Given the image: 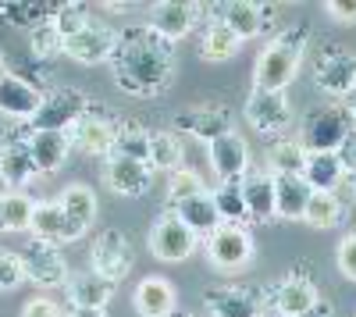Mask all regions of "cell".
<instances>
[{
	"instance_id": "1",
	"label": "cell",
	"mask_w": 356,
	"mask_h": 317,
	"mask_svg": "<svg viewBox=\"0 0 356 317\" xmlns=\"http://www.w3.org/2000/svg\"><path fill=\"white\" fill-rule=\"evenodd\" d=\"M111 68H114L118 90L132 97H157L161 90H168L175 75V47L161 40L150 25L125 29V33H118Z\"/></svg>"
},
{
	"instance_id": "2",
	"label": "cell",
	"mask_w": 356,
	"mask_h": 317,
	"mask_svg": "<svg viewBox=\"0 0 356 317\" xmlns=\"http://www.w3.org/2000/svg\"><path fill=\"white\" fill-rule=\"evenodd\" d=\"M307 25H292L285 33H278L271 43L264 47V54L253 65V90H271V93H285L289 82L296 79L307 54Z\"/></svg>"
},
{
	"instance_id": "3",
	"label": "cell",
	"mask_w": 356,
	"mask_h": 317,
	"mask_svg": "<svg viewBox=\"0 0 356 317\" xmlns=\"http://www.w3.org/2000/svg\"><path fill=\"white\" fill-rule=\"evenodd\" d=\"M353 118L346 107H317L303 118V132H300V147L307 154H335L342 147V139L353 132Z\"/></svg>"
},
{
	"instance_id": "4",
	"label": "cell",
	"mask_w": 356,
	"mask_h": 317,
	"mask_svg": "<svg viewBox=\"0 0 356 317\" xmlns=\"http://www.w3.org/2000/svg\"><path fill=\"white\" fill-rule=\"evenodd\" d=\"M86 111H89V97H86L82 90L57 86V90L43 93V104H40V111L33 114L29 129H33V132H68Z\"/></svg>"
},
{
	"instance_id": "5",
	"label": "cell",
	"mask_w": 356,
	"mask_h": 317,
	"mask_svg": "<svg viewBox=\"0 0 356 317\" xmlns=\"http://www.w3.org/2000/svg\"><path fill=\"white\" fill-rule=\"evenodd\" d=\"M196 243H200V236L175 211H164L154 221V228H150V253L157 257V261H164V264L189 261V257L196 253Z\"/></svg>"
},
{
	"instance_id": "6",
	"label": "cell",
	"mask_w": 356,
	"mask_h": 317,
	"mask_svg": "<svg viewBox=\"0 0 356 317\" xmlns=\"http://www.w3.org/2000/svg\"><path fill=\"white\" fill-rule=\"evenodd\" d=\"M207 261L218 271H243L253 261V239L243 225H228L221 221L211 236H207Z\"/></svg>"
},
{
	"instance_id": "7",
	"label": "cell",
	"mask_w": 356,
	"mask_h": 317,
	"mask_svg": "<svg viewBox=\"0 0 356 317\" xmlns=\"http://www.w3.org/2000/svg\"><path fill=\"white\" fill-rule=\"evenodd\" d=\"M246 122L267 139H282L289 122H292V104H289L285 93L253 90L250 100H246Z\"/></svg>"
},
{
	"instance_id": "8",
	"label": "cell",
	"mask_w": 356,
	"mask_h": 317,
	"mask_svg": "<svg viewBox=\"0 0 356 317\" xmlns=\"http://www.w3.org/2000/svg\"><path fill=\"white\" fill-rule=\"evenodd\" d=\"M89 264H93V271H97L100 278H107V282H114V285L122 282V278L132 271V264H136V253H132L125 232H118V228H107V232H100L97 243H93V253H89Z\"/></svg>"
},
{
	"instance_id": "9",
	"label": "cell",
	"mask_w": 356,
	"mask_h": 317,
	"mask_svg": "<svg viewBox=\"0 0 356 317\" xmlns=\"http://www.w3.org/2000/svg\"><path fill=\"white\" fill-rule=\"evenodd\" d=\"M203 4H189V0H161V4L150 8V29L168 40V43H178V40H186L196 22L203 18Z\"/></svg>"
},
{
	"instance_id": "10",
	"label": "cell",
	"mask_w": 356,
	"mask_h": 317,
	"mask_svg": "<svg viewBox=\"0 0 356 317\" xmlns=\"http://www.w3.org/2000/svg\"><path fill=\"white\" fill-rule=\"evenodd\" d=\"M22 268H25V278L43 285V289H54V285H65L68 282V264H65V253L50 246V243H40L33 239L22 253Z\"/></svg>"
},
{
	"instance_id": "11",
	"label": "cell",
	"mask_w": 356,
	"mask_h": 317,
	"mask_svg": "<svg viewBox=\"0 0 356 317\" xmlns=\"http://www.w3.org/2000/svg\"><path fill=\"white\" fill-rule=\"evenodd\" d=\"M203 303L214 317H264V293L246 285H214L203 293Z\"/></svg>"
},
{
	"instance_id": "12",
	"label": "cell",
	"mask_w": 356,
	"mask_h": 317,
	"mask_svg": "<svg viewBox=\"0 0 356 317\" xmlns=\"http://www.w3.org/2000/svg\"><path fill=\"white\" fill-rule=\"evenodd\" d=\"M118 122H111L107 114H100V111H93L89 107L82 118L68 129V143L75 150H82V154H107L111 157V147H114V136H118Z\"/></svg>"
},
{
	"instance_id": "13",
	"label": "cell",
	"mask_w": 356,
	"mask_h": 317,
	"mask_svg": "<svg viewBox=\"0 0 356 317\" xmlns=\"http://www.w3.org/2000/svg\"><path fill=\"white\" fill-rule=\"evenodd\" d=\"M317 300H321V296H317V285H314L307 275H300V271L289 275V278H282L278 285H271V289L264 293V303H271L278 317H296V314L310 310Z\"/></svg>"
},
{
	"instance_id": "14",
	"label": "cell",
	"mask_w": 356,
	"mask_h": 317,
	"mask_svg": "<svg viewBox=\"0 0 356 317\" xmlns=\"http://www.w3.org/2000/svg\"><path fill=\"white\" fill-rule=\"evenodd\" d=\"M211 168L218 182H243L250 175V147L239 132H225L211 143Z\"/></svg>"
},
{
	"instance_id": "15",
	"label": "cell",
	"mask_w": 356,
	"mask_h": 317,
	"mask_svg": "<svg viewBox=\"0 0 356 317\" xmlns=\"http://www.w3.org/2000/svg\"><path fill=\"white\" fill-rule=\"evenodd\" d=\"M118 47V33L100 22H89L79 36L65 40V54L79 65H100V61H111V54Z\"/></svg>"
},
{
	"instance_id": "16",
	"label": "cell",
	"mask_w": 356,
	"mask_h": 317,
	"mask_svg": "<svg viewBox=\"0 0 356 317\" xmlns=\"http://www.w3.org/2000/svg\"><path fill=\"white\" fill-rule=\"evenodd\" d=\"M317 90L321 93H332V97H349L356 90V54H342V50H332L321 57L317 65Z\"/></svg>"
},
{
	"instance_id": "17",
	"label": "cell",
	"mask_w": 356,
	"mask_h": 317,
	"mask_svg": "<svg viewBox=\"0 0 356 317\" xmlns=\"http://www.w3.org/2000/svg\"><path fill=\"white\" fill-rule=\"evenodd\" d=\"M29 232H33V239L50 243V246H61V243H75L79 239V232L72 228L68 214L61 211L57 200H40L36 211H33V225H29Z\"/></svg>"
},
{
	"instance_id": "18",
	"label": "cell",
	"mask_w": 356,
	"mask_h": 317,
	"mask_svg": "<svg viewBox=\"0 0 356 317\" xmlns=\"http://www.w3.org/2000/svg\"><path fill=\"white\" fill-rule=\"evenodd\" d=\"M271 11L267 4H253V0H232V4H221L218 8V18L232 29L239 40H253L260 36L267 25H271Z\"/></svg>"
},
{
	"instance_id": "19",
	"label": "cell",
	"mask_w": 356,
	"mask_h": 317,
	"mask_svg": "<svg viewBox=\"0 0 356 317\" xmlns=\"http://www.w3.org/2000/svg\"><path fill=\"white\" fill-rule=\"evenodd\" d=\"M104 179H107L111 193H118V196H143L146 189H150V182H154V171H150V164H143V161L107 157Z\"/></svg>"
},
{
	"instance_id": "20",
	"label": "cell",
	"mask_w": 356,
	"mask_h": 317,
	"mask_svg": "<svg viewBox=\"0 0 356 317\" xmlns=\"http://www.w3.org/2000/svg\"><path fill=\"white\" fill-rule=\"evenodd\" d=\"M132 303H136V314L139 317H171L175 307H178V293L168 278H143L132 293Z\"/></svg>"
},
{
	"instance_id": "21",
	"label": "cell",
	"mask_w": 356,
	"mask_h": 317,
	"mask_svg": "<svg viewBox=\"0 0 356 317\" xmlns=\"http://www.w3.org/2000/svg\"><path fill=\"white\" fill-rule=\"evenodd\" d=\"M65 289H68V303H72V307L104 310V307L111 303V296H114V282L100 278L93 268H89V271H75V275H68Z\"/></svg>"
},
{
	"instance_id": "22",
	"label": "cell",
	"mask_w": 356,
	"mask_h": 317,
	"mask_svg": "<svg viewBox=\"0 0 356 317\" xmlns=\"http://www.w3.org/2000/svg\"><path fill=\"white\" fill-rule=\"evenodd\" d=\"M43 93L33 82H22L15 75H0V114H11V118L33 122V114L40 111Z\"/></svg>"
},
{
	"instance_id": "23",
	"label": "cell",
	"mask_w": 356,
	"mask_h": 317,
	"mask_svg": "<svg viewBox=\"0 0 356 317\" xmlns=\"http://www.w3.org/2000/svg\"><path fill=\"white\" fill-rule=\"evenodd\" d=\"M275 182V218L285 221H303V211L310 204V186L303 182V175H271Z\"/></svg>"
},
{
	"instance_id": "24",
	"label": "cell",
	"mask_w": 356,
	"mask_h": 317,
	"mask_svg": "<svg viewBox=\"0 0 356 317\" xmlns=\"http://www.w3.org/2000/svg\"><path fill=\"white\" fill-rule=\"evenodd\" d=\"M243 200H246V221H275V182L267 171H250L243 179Z\"/></svg>"
},
{
	"instance_id": "25",
	"label": "cell",
	"mask_w": 356,
	"mask_h": 317,
	"mask_svg": "<svg viewBox=\"0 0 356 317\" xmlns=\"http://www.w3.org/2000/svg\"><path fill=\"white\" fill-rule=\"evenodd\" d=\"M36 179V164H33V154H29V139H8L0 147V182L8 186H25Z\"/></svg>"
},
{
	"instance_id": "26",
	"label": "cell",
	"mask_w": 356,
	"mask_h": 317,
	"mask_svg": "<svg viewBox=\"0 0 356 317\" xmlns=\"http://www.w3.org/2000/svg\"><path fill=\"white\" fill-rule=\"evenodd\" d=\"M72 150L68 143V132H33L29 136V154H33V164H36V175H50L65 164Z\"/></svg>"
},
{
	"instance_id": "27",
	"label": "cell",
	"mask_w": 356,
	"mask_h": 317,
	"mask_svg": "<svg viewBox=\"0 0 356 317\" xmlns=\"http://www.w3.org/2000/svg\"><path fill=\"white\" fill-rule=\"evenodd\" d=\"M303 182L314 193H335L346 182V171L335 154H307L303 161Z\"/></svg>"
},
{
	"instance_id": "28",
	"label": "cell",
	"mask_w": 356,
	"mask_h": 317,
	"mask_svg": "<svg viewBox=\"0 0 356 317\" xmlns=\"http://www.w3.org/2000/svg\"><path fill=\"white\" fill-rule=\"evenodd\" d=\"M61 211L68 214V221H72V228L79 232V239L86 236V228L97 221V196H93V189L89 186H82V182H75V186H68L65 193H61Z\"/></svg>"
},
{
	"instance_id": "29",
	"label": "cell",
	"mask_w": 356,
	"mask_h": 317,
	"mask_svg": "<svg viewBox=\"0 0 356 317\" xmlns=\"http://www.w3.org/2000/svg\"><path fill=\"white\" fill-rule=\"evenodd\" d=\"M168 211H175L196 236H211L214 228L221 225L218 207H214V200H211V189L200 193V196H189V200H182V204H175V207H168Z\"/></svg>"
},
{
	"instance_id": "30",
	"label": "cell",
	"mask_w": 356,
	"mask_h": 317,
	"mask_svg": "<svg viewBox=\"0 0 356 317\" xmlns=\"http://www.w3.org/2000/svg\"><path fill=\"white\" fill-rule=\"evenodd\" d=\"M178 129L193 132L203 143H214L225 132H232V118H228V111H221V107H200V111L182 114V118H178Z\"/></svg>"
},
{
	"instance_id": "31",
	"label": "cell",
	"mask_w": 356,
	"mask_h": 317,
	"mask_svg": "<svg viewBox=\"0 0 356 317\" xmlns=\"http://www.w3.org/2000/svg\"><path fill=\"white\" fill-rule=\"evenodd\" d=\"M243 50V40L232 33V29L221 22V18H211L203 29V43H200V54L203 61H228Z\"/></svg>"
},
{
	"instance_id": "32",
	"label": "cell",
	"mask_w": 356,
	"mask_h": 317,
	"mask_svg": "<svg viewBox=\"0 0 356 317\" xmlns=\"http://www.w3.org/2000/svg\"><path fill=\"white\" fill-rule=\"evenodd\" d=\"M346 214L349 207H346V200H339V193H310L303 221H310L314 228H335L346 221Z\"/></svg>"
},
{
	"instance_id": "33",
	"label": "cell",
	"mask_w": 356,
	"mask_h": 317,
	"mask_svg": "<svg viewBox=\"0 0 356 317\" xmlns=\"http://www.w3.org/2000/svg\"><path fill=\"white\" fill-rule=\"evenodd\" d=\"M303 161L307 150L300 147V139H271L267 147V164H271V175H303Z\"/></svg>"
},
{
	"instance_id": "34",
	"label": "cell",
	"mask_w": 356,
	"mask_h": 317,
	"mask_svg": "<svg viewBox=\"0 0 356 317\" xmlns=\"http://www.w3.org/2000/svg\"><path fill=\"white\" fill-rule=\"evenodd\" d=\"M57 8L61 4H22V0H8V4H0V22H11L18 29H40L57 18Z\"/></svg>"
},
{
	"instance_id": "35",
	"label": "cell",
	"mask_w": 356,
	"mask_h": 317,
	"mask_svg": "<svg viewBox=\"0 0 356 317\" xmlns=\"http://www.w3.org/2000/svg\"><path fill=\"white\" fill-rule=\"evenodd\" d=\"M33 211H36V200H29L25 193L0 196V225H4V232H29Z\"/></svg>"
},
{
	"instance_id": "36",
	"label": "cell",
	"mask_w": 356,
	"mask_h": 317,
	"mask_svg": "<svg viewBox=\"0 0 356 317\" xmlns=\"http://www.w3.org/2000/svg\"><path fill=\"white\" fill-rule=\"evenodd\" d=\"M150 171H178L182 168V143L175 132H150Z\"/></svg>"
},
{
	"instance_id": "37",
	"label": "cell",
	"mask_w": 356,
	"mask_h": 317,
	"mask_svg": "<svg viewBox=\"0 0 356 317\" xmlns=\"http://www.w3.org/2000/svg\"><path fill=\"white\" fill-rule=\"evenodd\" d=\"M111 157H129V161H150V132L143 125H122L114 136Z\"/></svg>"
},
{
	"instance_id": "38",
	"label": "cell",
	"mask_w": 356,
	"mask_h": 317,
	"mask_svg": "<svg viewBox=\"0 0 356 317\" xmlns=\"http://www.w3.org/2000/svg\"><path fill=\"white\" fill-rule=\"evenodd\" d=\"M211 200H214L221 221H228V225H243L246 221L243 182H218V189H211Z\"/></svg>"
},
{
	"instance_id": "39",
	"label": "cell",
	"mask_w": 356,
	"mask_h": 317,
	"mask_svg": "<svg viewBox=\"0 0 356 317\" xmlns=\"http://www.w3.org/2000/svg\"><path fill=\"white\" fill-rule=\"evenodd\" d=\"M29 54H33L40 65L50 61V57H57V54H65V36L57 33L54 22H47V25H40V29L29 33Z\"/></svg>"
},
{
	"instance_id": "40",
	"label": "cell",
	"mask_w": 356,
	"mask_h": 317,
	"mask_svg": "<svg viewBox=\"0 0 356 317\" xmlns=\"http://www.w3.org/2000/svg\"><path fill=\"white\" fill-rule=\"evenodd\" d=\"M200 193H207V186H203V179L196 175V171H189V168L171 171V182H168V207L182 204V200H189V196H200Z\"/></svg>"
},
{
	"instance_id": "41",
	"label": "cell",
	"mask_w": 356,
	"mask_h": 317,
	"mask_svg": "<svg viewBox=\"0 0 356 317\" xmlns=\"http://www.w3.org/2000/svg\"><path fill=\"white\" fill-rule=\"evenodd\" d=\"M93 22L89 18V11L82 8V4H61L57 8V18H54V25H57V33H61L65 40H72V36H79L82 29Z\"/></svg>"
},
{
	"instance_id": "42",
	"label": "cell",
	"mask_w": 356,
	"mask_h": 317,
	"mask_svg": "<svg viewBox=\"0 0 356 317\" xmlns=\"http://www.w3.org/2000/svg\"><path fill=\"white\" fill-rule=\"evenodd\" d=\"M25 282V268H22V257L0 250V289H18Z\"/></svg>"
},
{
	"instance_id": "43",
	"label": "cell",
	"mask_w": 356,
	"mask_h": 317,
	"mask_svg": "<svg viewBox=\"0 0 356 317\" xmlns=\"http://www.w3.org/2000/svg\"><path fill=\"white\" fill-rule=\"evenodd\" d=\"M335 264H339V271H342L349 282H356V232L346 236V239L339 243V250H335Z\"/></svg>"
},
{
	"instance_id": "44",
	"label": "cell",
	"mask_w": 356,
	"mask_h": 317,
	"mask_svg": "<svg viewBox=\"0 0 356 317\" xmlns=\"http://www.w3.org/2000/svg\"><path fill=\"white\" fill-rule=\"evenodd\" d=\"M22 317H65V310L57 307L54 300H47V296H33L22 307Z\"/></svg>"
},
{
	"instance_id": "45",
	"label": "cell",
	"mask_w": 356,
	"mask_h": 317,
	"mask_svg": "<svg viewBox=\"0 0 356 317\" xmlns=\"http://www.w3.org/2000/svg\"><path fill=\"white\" fill-rule=\"evenodd\" d=\"M335 157H339V164H342V171H346V179L356 175V129L342 139V147L335 150Z\"/></svg>"
},
{
	"instance_id": "46",
	"label": "cell",
	"mask_w": 356,
	"mask_h": 317,
	"mask_svg": "<svg viewBox=\"0 0 356 317\" xmlns=\"http://www.w3.org/2000/svg\"><path fill=\"white\" fill-rule=\"evenodd\" d=\"M324 11H328L339 25H356V0H328Z\"/></svg>"
},
{
	"instance_id": "47",
	"label": "cell",
	"mask_w": 356,
	"mask_h": 317,
	"mask_svg": "<svg viewBox=\"0 0 356 317\" xmlns=\"http://www.w3.org/2000/svg\"><path fill=\"white\" fill-rule=\"evenodd\" d=\"M296 317H335V310H332V303H324V300H317L310 310H303V314H296Z\"/></svg>"
},
{
	"instance_id": "48",
	"label": "cell",
	"mask_w": 356,
	"mask_h": 317,
	"mask_svg": "<svg viewBox=\"0 0 356 317\" xmlns=\"http://www.w3.org/2000/svg\"><path fill=\"white\" fill-rule=\"evenodd\" d=\"M68 317H107V310H86V307H72Z\"/></svg>"
},
{
	"instance_id": "49",
	"label": "cell",
	"mask_w": 356,
	"mask_h": 317,
	"mask_svg": "<svg viewBox=\"0 0 356 317\" xmlns=\"http://www.w3.org/2000/svg\"><path fill=\"white\" fill-rule=\"evenodd\" d=\"M346 111H349V118H353V125H356V90L346 97Z\"/></svg>"
},
{
	"instance_id": "50",
	"label": "cell",
	"mask_w": 356,
	"mask_h": 317,
	"mask_svg": "<svg viewBox=\"0 0 356 317\" xmlns=\"http://www.w3.org/2000/svg\"><path fill=\"white\" fill-rule=\"evenodd\" d=\"M349 193L356 196V175H349Z\"/></svg>"
},
{
	"instance_id": "51",
	"label": "cell",
	"mask_w": 356,
	"mask_h": 317,
	"mask_svg": "<svg viewBox=\"0 0 356 317\" xmlns=\"http://www.w3.org/2000/svg\"><path fill=\"white\" fill-rule=\"evenodd\" d=\"M0 228H4V225H0Z\"/></svg>"
}]
</instances>
